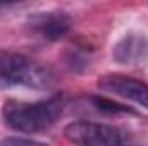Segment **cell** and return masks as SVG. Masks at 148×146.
Returning <instances> with one entry per match:
<instances>
[{
    "mask_svg": "<svg viewBox=\"0 0 148 146\" xmlns=\"http://www.w3.org/2000/svg\"><path fill=\"white\" fill-rule=\"evenodd\" d=\"M145 46H147V41L143 38L129 35L124 40H121L117 43V46L114 48V59L119 60V62H124V64L134 62V60L141 59L147 53Z\"/></svg>",
    "mask_w": 148,
    "mask_h": 146,
    "instance_id": "cell-5",
    "label": "cell"
},
{
    "mask_svg": "<svg viewBox=\"0 0 148 146\" xmlns=\"http://www.w3.org/2000/svg\"><path fill=\"white\" fill-rule=\"evenodd\" d=\"M69 143L76 146H124V134L121 129L107 124L77 120L64 131Z\"/></svg>",
    "mask_w": 148,
    "mask_h": 146,
    "instance_id": "cell-2",
    "label": "cell"
},
{
    "mask_svg": "<svg viewBox=\"0 0 148 146\" xmlns=\"http://www.w3.org/2000/svg\"><path fill=\"white\" fill-rule=\"evenodd\" d=\"M98 88L148 108V84L141 79L124 74H107L98 79Z\"/></svg>",
    "mask_w": 148,
    "mask_h": 146,
    "instance_id": "cell-3",
    "label": "cell"
},
{
    "mask_svg": "<svg viewBox=\"0 0 148 146\" xmlns=\"http://www.w3.org/2000/svg\"><path fill=\"white\" fill-rule=\"evenodd\" d=\"M64 107L66 98L62 95L35 103L7 100L2 107V120L7 127L19 132H40L50 127L62 115Z\"/></svg>",
    "mask_w": 148,
    "mask_h": 146,
    "instance_id": "cell-1",
    "label": "cell"
},
{
    "mask_svg": "<svg viewBox=\"0 0 148 146\" xmlns=\"http://www.w3.org/2000/svg\"><path fill=\"white\" fill-rule=\"evenodd\" d=\"M0 146H47L45 143L33 141V139H24V138H5L0 141Z\"/></svg>",
    "mask_w": 148,
    "mask_h": 146,
    "instance_id": "cell-7",
    "label": "cell"
},
{
    "mask_svg": "<svg viewBox=\"0 0 148 146\" xmlns=\"http://www.w3.org/2000/svg\"><path fill=\"white\" fill-rule=\"evenodd\" d=\"M29 29L38 38L45 41H53L57 38L64 36L71 28V17L66 12H36L28 21Z\"/></svg>",
    "mask_w": 148,
    "mask_h": 146,
    "instance_id": "cell-4",
    "label": "cell"
},
{
    "mask_svg": "<svg viewBox=\"0 0 148 146\" xmlns=\"http://www.w3.org/2000/svg\"><path fill=\"white\" fill-rule=\"evenodd\" d=\"M17 7V3H9V2H0V12L3 10H9V9H14Z\"/></svg>",
    "mask_w": 148,
    "mask_h": 146,
    "instance_id": "cell-8",
    "label": "cell"
},
{
    "mask_svg": "<svg viewBox=\"0 0 148 146\" xmlns=\"http://www.w3.org/2000/svg\"><path fill=\"white\" fill-rule=\"evenodd\" d=\"M91 105L105 115H134V110L103 96H91Z\"/></svg>",
    "mask_w": 148,
    "mask_h": 146,
    "instance_id": "cell-6",
    "label": "cell"
}]
</instances>
